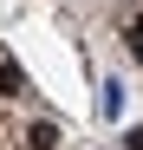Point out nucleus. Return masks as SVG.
Listing matches in <instances>:
<instances>
[{"label": "nucleus", "instance_id": "5", "mask_svg": "<svg viewBox=\"0 0 143 150\" xmlns=\"http://www.w3.org/2000/svg\"><path fill=\"white\" fill-rule=\"evenodd\" d=\"M124 144H130V150H143V124H137V131H130V137H124Z\"/></svg>", "mask_w": 143, "mask_h": 150}, {"label": "nucleus", "instance_id": "1", "mask_svg": "<svg viewBox=\"0 0 143 150\" xmlns=\"http://www.w3.org/2000/svg\"><path fill=\"white\" fill-rule=\"evenodd\" d=\"M26 144H33V150H52V144H59V124H46V117H39L33 131H26Z\"/></svg>", "mask_w": 143, "mask_h": 150}, {"label": "nucleus", "instance_id": "2", "mask_svg": "<svg viewBox=\"0 0 143 150\" xmlns=\"http://www.w3.org/2000/svg\"><path fill=\"white\" fill-rule=\"evenodd\" d=\"M20 85H26V72H20V65H13V59H0V91H7V98H13V91H20Z\"/></svg>", "mask_w": 143, "mask_h": 150}, {"label": "nucleus", "instance_id": "3", "mask_svg": "<svg viewBox=\"0 0 143 150\" xmlns=\"http://www.w3.org/2000/svg\"><path fill=\"white\" fill-rule=\"evenodd\" d=\"M98 105H104V117H117V111H124V85L104 79V98H98Z\"/></svg>", "mask_w": 143, "mask_h": 150}, {"label": "nucleus", "instance_id": "4", "mask_svg": "<svg viewBox=\"0 0 143 150\" xmlns=\"http://www.w3.org/2000/svg\"><path fill=\"white\" fill-rule=\"evenodd\" d=\"M130 52H137V65H143V13L130 20Z\"/></svg>", "mask_w": 143, "mask_h": 150}]
</instances>
